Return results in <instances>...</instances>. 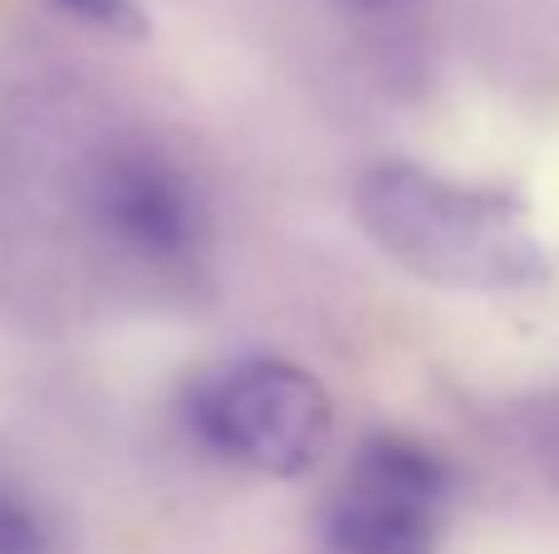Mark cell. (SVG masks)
Returning a JSON list of instances; mask_svg holds the SVG:
<instances>
[{
	"instance_id": "cell-1",
	"label": "cell",
	"mask_w": 559,
	"mask_h": 554,
	"mask_svg": "<svg viewBox=\"0 0 559 554\" xmlns=\"http://www.w3.org/2000/svg\"><path fill=\"white\" fill-rule=\"evenodd\" d=\"M354 216L388 261L427 285L496 294L550 280V251L531 206L501 186L383 162L358 177Z\"/></svg>"
},
{
	"instance_id": "cell-2",
	"label": "cell",
	"mask_w": 559,
	"mask_h": 554,
	"mask_svg": "<svg viewBox=\"0 0 559 554\" xmlns=\"http://www.w3.org/2000/svg\"><path fill=\"white\" fill-rule=\"evenodd\" d=\"M192 427L236 467L289 481L329 457L334 402L299 363L241 359L192 388Z\"/></svg>"
},
{
	"instance_id": "cell-3",
	"label": "cell",
	"mask_w": 559,
	"mask_h": 554,
	"mask_svg": "<svg viewBox=\"0 0 559 554\" xmlns=\"http://www.w3.org/2000/svg\"><path fill=\"white\" fill-rule=\"evenodd\" d=\"M447 506L452 477L442 457L403 432H373L324 501V540L338 554H432Z\"/></svg>"
},
{
	"instance_id": "cell-4",
	"label": "cell",
	"mask_w": 559,
	"mask_h": 554,
	"mask_svg": "<svg viewBox=\"0 0 559 554\" xmlns=\"http://www.w3.org/2000/svg\"><path fill=\"white\" fill-rule=\"evenodd\" d=\"M98 226L147 265H182L206 236L192 177L163 153H118L94 186Z\"/></svg>"
},
{
	"instance_id": "cell-5",
	"label": "cell",
	"mask_w": 559,
	"mask_h": 554,
	"mask_svg": "<svg viewBox=\"0 0 559 554\" xmlns=\"http://www.w3.org/2000/svg\"><path fill=\"white\" fill-rule=\"evenodd\" d=\"M0 554H55V530L35 501L0 481Z\"/></svg>"
},
{
	"instance_id": "cell-6",
	"label": "cell",
	"mask_w": 559,
	"mask_h": 554,
	"mask_svg": "<svg viewBox=\"0 0 559 554\" xmlns=\"http://www.w3.org/2000/svg\"><path fill=\"white\" fill-rule=\"evenodd\" d=\"M59 10H69L74 20H84V25L104 29V35H147V15L138 0H55Z\"/></svg>"
},
{
	"instance_id": "cell-7",
	"label": "cell",
	"mask_w": 559,
	"mask_h": 554,
	"mask_svg": "<svg viewBox=\"0 0 559 554\" xmlns=\"http://www.w3.org/2000/svg\"><path fill=\"white\" fill-rule=\"evenodd\" d=\"M358 5H388V0H358Z\"/></svg>"
}]
</instances>
